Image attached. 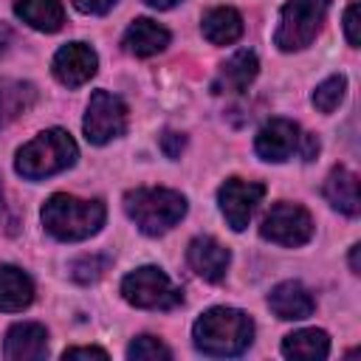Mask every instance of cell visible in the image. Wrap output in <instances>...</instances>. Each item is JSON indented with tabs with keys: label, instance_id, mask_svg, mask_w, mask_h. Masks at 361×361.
Instances as JSON below:
<instances>
[{
	"label": "cell",
	"instance_id": "cell-29",
	"mask_svg": "<svg viewBox=\"0 0 361 361\" xmlns=\"http://www.w3.org/2000/svg\"><path fill=\"white\" fill-rule=\"evenodd\" d=\"M118 0H73V6L85 14H107Z\"/></svg>",
	"mask_w": 361,
	"mask_h": 361
},
{
	"label": "cell",
	"instance_id": "cell-23",
	"mask_svg": "<svg viewBox=\"0 0 361 361\" xmlns=\"http://www.w3.org/2000/svg\"><path fill=\"white\" fill-rule=\"evenodd\" d=\"M344 90H347V79L338 73V76H330L324 79L316 90H313V107L322 110V113H333L341 99H344Z\"/></svg>",
	"mask_w": 361,
	"mask_h": 361
},
{
	"label": "cell",
	"instance_id": "cell-9",
	"mask_svg": "<svg viewBox=\"0 0 361 361\" xmlns=\"http://www.w3.org/2000/svg\"><path fill=\"white\" fill-rule=\"evenodd\" d=\"M265 186L259 180H243V178H231L220 186L217 200H220V212L228 220V226L234 231H243L257 209V203L262 200Z\"/></svg>",
	"mask_w": 361,
	"mask_h": 361
},
{
	"label": "cell",
	"instance_id": "cell-21",
	"mask_svg": "<svg viewBox=\"0 0 361 361\" xmlns=\"http://www.w3.org/2000/svg\"><path fill=\"white\" fill-rule=\"evenodd\" d=\"M17 17L37 31H59L65 23V8L59 0H17Z\"/></svg>",
	"mask_w": 361,
	"mask_h": 361
},
{
	"label": "cell",
	"instance_id": "cell-22",
	"mask_svg": "<svg viewBox=\"0 0 361 361\" xmlns=\"http://www.w3.org/2000/svg\"><path fill=\"white\" fill-rule=\"evenodd\" d=\"M282 353L288 358H299V361H319V358H327L330 353V338L324 330H296L290 336H285L282 341Z\"/></svg>",
	"mask_w": 361,
	"mask_h": 361
},
{
	"label": "cell",
	"instance_id": "cell-14",
	"mask_svg": "<svg viewBox=\"0 0 361 361\" xmlns=\"http://www.w3.org/2000/svg\"><path fill=\"white\" fill-rule=\"evenodd\" d=\"M268 307L285 319V322H296V319H307L316 307L310 290L302 282H279L271 293H268Z\"/></svg>",
	"mask_w": 361,
	"mask_h": 361
},
{
	"label": "cell",
	"instance_id": "cell-16",
	"mask_svg": "<svg viewBox=\"0 0 361 361\" xmlns=\"http://www.w3.org/2000/svg\"><path fill=\"white\" fill-rule=\"evenodd\" d=\"M324 197L330 200L333 209H338L347 217H355L361 212V200H358V178L355 172H350L347 166H336L330 169L327 180H324Z\"/></svg>",
	"mask_w": 361,
	"mask_h": 361
},
{
	"label": "cell",
	"instance_id": "cell-30",
	"mask_svg": "<svg viewBox=\"0 0 361 361\" xmlns=\"http://www.w3.org/2000/svg\"><path fill=\"white\" fill-rule=\"evenodd\" d=\"M65 358H107V353L99 347H71L65 350Z\"/></svg>",
	"mask_w": 361,
	"mask_h": 361
},
{
	"label": "cell",
	"instance_id": "cell-5",
	"mask_svg": "<svg viewBox=\"0 0 361 361\" xmlns=\"http://www.w3.org/2000/svg\"><path fill=\"white\" fill-rule=\"evenodd\" d=\"M327 8H330V0H288L282 6L279 28L274 34V42L279 45V51L307 48L319 34Z\"/></svg>",
	"mask_w": 361,
	"mask_h": 361
},
{
	"label": "cell",
	"instance_id": "cell-2",
	"mask_svg": "<svg viewBox=\"0 0 361 361\" xmlns=\"http://www.w3.org/2000/svg\"><path fill=\"white\" fill-rule=\"evenodd\" d=\"M104 223V203L102 200H79L73 195H51L42 206V226L48 234L65 243L85 240L96 234Z\"/></svg>",
	"mask_w": 361,
	"mask_h": 361
},
{
	"label": "cell",
	"instance_id": "cell-20",
	"mask_svg": "<svg viewBox=\"0 0 361 361\" xmlns=\"http://www.w3.org/2000/svg\"><path fill=\"white\" fill-rule=\"evenodd\" d=\"M200 31L203 37L212 42V45H231L240 39L243 34V17L228 8V6H220V8H212L203 14V23H200Z\"/></svg>",
	"mask_w": 361,
	"mask_h": 361
},
{
	"label": "cell",
	"instance_id": "cell-7",
	"mask_svg": "<svg viewBox=\"0 0 361 361\" xmlns=\"http://www.w3.org/2000/svg\"><path fill=\"white\" fill-rule=\"evenodd\" d=\"M259 234L276 245H305L313 237V217L299 203H274L262 217Z\"/></svg>",
	"mask_w": 361,
	"mask_h": 361
},
{
	"label": "cell",
	"instance_id": "cell-31",
	"mask_svg": "<svg viewBox=\"0 0 361 361\" xmlns=\"http://www.w3.org/2000/svg\"><path fill=\"white\" fill-rule=\"evenodd\" d=\"M147 6H152V8H172L175 3H180V0H144Z\"/></svg>",
	"mask_w": 361,
	"mask_h": 361
},
{
	"label": "cell",
	"instance_id": "cell-18",
	"mask_svg": "<svg viewBox=\"0 0 361 361\" xmlns=\"http://www.w3.org/2000/svg\"><path fill=\"white\" fill-rule=\"evenodd\" d=\"M166 45H169V31L147 17H138L124 34V48L133 56H152Z\"/></svg>",
	"mask_w": 361,
	"mask_h": 361
},
{
	"label": "cell",
	"instance_id": "cell-24",
	"mask_svg": "<svg viewBox=\"0 0 361 361\" xmlns=\"http://www.w3.org/2000/svg\"><path fill=\"white\" fill-rule=\"evenodd\" d=\"M127 358L130 361H169L172 353L166 344H161L155 336H138L130 347H127Z\"/></svg>",
	"mask_w": 361,
	"mask_h": 361
},
{
	"label": "cell",
	"instance_id": "cell-8",
	"mask_svg": "<svg viewBox=\"0 0 361 361\" xmlns=\"http://www.w3.org/2000/svg\"><path fill=\"white\" fill-rule=\"evenodd\" d=\"M85 135L90 144H107L118 138L127 130V107L118 96L107 90H96L90 96L87 113H85Z\"/></svg>",
	"mask_w": 361,
	"mask_h": 361
},
{
	"label": "cell",
	"instance_id": "cell-6",
	"mask_svg": "<svg viewBox=\"0 0 361 361\" xmlns=\"http://www.w3.org/2000/svg\"><path fill=\"white\" fill-rule=\"evenodd\" d=\"M121 296L144 310H172L183 302V290L175 288L172 279L155 265H144L127 274L121 279Z\"/></svg>",
	"mask_w": 361,
	"mask_h": 361
},
{
	"label": "cell",
	"instance_id": "cell-26",
	"mask_svg": "<svg viewBox=\"0 0 361 361\" xmlns=\"http://www.w3.org/2000/svg\"><path fill=\"white\" fill-rule=\"evenodd\" d=\"M344 34L353 48H358V3H350L344 11Z\"/></svg>",
	"mask_w": 361,
	"mask_h": 361
},
{
	"label": "cell",
	"instance_id": "cell-15",
	"mask_svg": "<svg viewBox=\"0 0 361 361\" xmlns=\"http://www.w3.org/2000/svg\"><path fill=\"white\" fill-rule=\"evenodd\" d=\"M257 71H259L257 54L254 51H237L234 56H228L220 65V73H217L212 87H214V93H240L254 82Z\"/></svg>",
	"mask_w": 361,
	"mask_h": 361
},
{
	"label": "cell",
	"instance_id": "cell-3",
	"mask_svg": "<svg viewBox=\"0 0 361 361\" xmlns=\"http://www.w3.org/2000/svg\"><path fill=\"white\" fill-rule=\"evenodd\" d=\"M73 161H76V141L65 130L54 127V130H42L37 138L23 144L14 166L23 178L39 180V178L68 169Z\"/></svg>",
	"mask_w": 361,
	"mask_h": 361
},
{
	"label": "cell",
	"instance_id": "cell-28",
	"mask_svg": "<svg viewBox=\"0 0 361 361\" xmlns=\"http://www.w3.org/2000/svg\"><path fill=\"white\" fill-rule=\"evenodd\" d=\"M296 149H299L302 161H313L319 155V138L313 133H299V147Z\"/></svg>",
	"mask_w": 361,
	"mask_h": 361
},
{
	"label": "cell",
	"instance_id": "cell-19",
	"mask_svg": "<svg viewBox=\"0 0 361 361\" xmlns=\"http://www.w3.org/2000/svg\"><path fill=\"white\" fill-rule=\"evenodd\" d=\"M34 102H37V87L31 82L3 79L0 82V130L8 127L23 113H28Z\"/></svg>",
	"mask_w": 361,
	"mask_h": 361
},
{
	"label": "cell",
	"instance_id": "cell-4",
	"mask_svg": "<svg viewBox=\"0 0 361 361\" xmlns=\"http://www.w3.org/2000/svg\"><path fill=\"white\" fill-rule=\"evenodd\" d=\"M127 217L144 234H164L186 214V197L172 189H133L124 195Z\"/></svg>",
	"mask_w": 361,
	"mask_h": 361
},
{
	"label": "cell",
	"instance_id": "cell-1",
	"mask_svg": "<svg viewBox=\"0 0 361 361\" xmlns=\"http://www.w3.org/2000/svg\"><path fill=\"white\" fill-rule=\"evenodd\" d=\"M195 347L206 355H240L254 338V322L237 307H212L195 322Z\"/></svg>",
	"mask_w": 361,
	"mask_h": 361
},
{
	"label": "cell",
	"instance_id": "cell-13",
	"mask_svg": "<svg viewBox=\"0 0 361 361\" xmlns=\"http://www.w3.org/2000/svg\"><path fill=\"white\" fill-rule=\"evenodd\" d=\"M48 355V333L42 324L23 322L6 333V358L11 361H39Z\"/></svg>",
	"mask_w": 361,
	"mask_h": 361
},
{
	"label": "cell",
	"instance_id": "cell-10",
	"mask_svg": "<svg viewBox=\"0 0 361 361\" xmlns=\"http://www.w3.org/2000/svg\"><path fill=\"white\" fill-rule=\"evenodd\" d=\"M51 68H54V76L62 85L79 87V85H85L96 73L99 59H96V51L90 45H85V42H68V45H62L56 51Z\"/></svg>",
	"mask_w": 361,
	"mask_h": 361
},
{
	"label": "cell",
	"instance_id": "cell-32",
	"mask_svg": "<svg viewBox=\"0 0 361 361\" xmlns=\"http://www.w3.org/2000/svg\"><path fill=\"white\" fill-rule=\"evenodd\" d=\"M358 254H361V245H353V251H350V265H353L355 274L361 271V268H358Z\"/></svg>",
	"mask_w": 361,
	"mask_h": 361
},
{
	"label": "cell",
	"instance_id": "cell-25",
	"mask_svg": "<svg viewBox=\"0 0 361 361\" xmlns=\"http://www.w3.org/2000/svg\"><path fill=\"white\" fill-rule=\"evenodd\" d=\"M110 268V257H102V254H90V257H79L73 265H71V276L82 285H90L96 279H102V274Z\"/></svg>",
	"mask_w": 361,
	"mask_h": 361
},
{
	"label": "cell",
	"instance_id": "cell-12",
	"mask_svg": "<svg viewBox=\"0 0 361 361\" xmlns=\"http://www.w3.org/2000/svg\"><path fill=\"white\" fill-rule=\"evenodd\" d=\"M189 265L192 271L206 282H220L226 276V268L231 262V254L226 245H220L214 237H195L189 243Z\"/></svg>",
	"mask_w": 361,
	"mask_h": 361
},
{
	"label": "cell",
	"instance_id": "cell-17",
	"mask_svg": "<svg viewBox=\"0 0 361 361\" xmlns=\"http://www.w3.org/2000/svg\"><path fill=\"white\" fill-rule=\"evenodd\" d=\"M34 299V282L17 265H0V310L17 313Z\"/></svg>",
	"mask_w": 361,
	"mask_h": 361
},
{
	"label": "cell",
	"instance_id": "cell-11",
	"mask_svg": "<svg viewBox=\"0 0 361 361\" xmlns=\"http://www.w3.org/2000/svg\"><path fill=\"white\" fill-rule=\"evenodd\" d=\"M299 147V127L290 118H271L268 124L259 127L254 149L262 161H288Z\"/></svg>",
	"mask_w": 361,
	"mask_h": 361
},
{
	"label": "cell",
	"instance_id": "cell-27",
	"mask_svg": "<svg viewBox=\"0 0 361 361\" xmlns=\"http://www.w3.org/2000/svg\"><path fill=\"white\" fill-rule=\"evenodd\" d=\"M183 144H186V138H183L180 133L166 130V133L161 135V149H164V155H166V158H178V155H180V149H183Z\"/></svg>",
	"mask_w": 361,
	"mask_h": 361
}]
</instances>
